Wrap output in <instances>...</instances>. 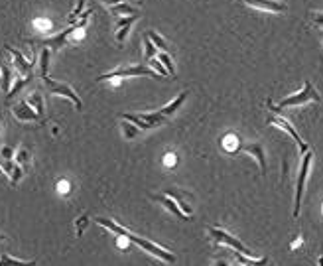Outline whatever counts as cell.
Masks as SVG:
<instances>
[{
    "mask_svg": "<svg viewBox=\"0 0 323 266\" xmlns=\"http://www.w3.org/2000/svg\"><path fill=\"white\" fill-rule=\"evenodd\" d=\"M97 223H99L101 227H105L107 231H110V233H114V235H118V237H124L126 241L138 245L142 251L154 255L156 259H160V261H163V263H167V265H173V263H175V255H173V253H169L167 249H162V247H158L156 243H152V241H148V239H142V237L130 233L128 229H124L122 225L110 221V219H107V217H97Z\"/></svg>",
    "mask_w": 323,
    "mask_h": 266,
    "instance_id": "6da1fadb",
    "label": "cell"
},
{
    "mask_svg": "<svg viewBox=\"0 0 323 266\" xmlns=\"http://www.w3.org/2000/svg\"><path fill=\"white\" fill-rule=\"evenodd\" d=\"M308 101H320V95H318V91L314 89V85L310 83V81H306V85H304V89L300 91V93H296V95H292V97H288V99H284V101H280L278 105H274L272 101H270V110H274V112H280L282 108H286V106H296V105H304V103H308Z\"/></svg>",
    "mask_w": 323,
    "mask_h": 266,
    "instance_id": "7a4b0ae2",
    "label": "cell"
},
{
    "mask_svg": "<svg viewBox=\"0 0 323 266\" xmlns=\"http://www.w3.org/2000/svg\"><path fill=\"white\" fill-rule=\"evenodd\" d=\"M312 152L308 150L304 154L302 160V168H300V174H298V179H296V199H294V217L300 215L302 209V195H304V187H306V181H308V174H310V166H312Z\"/></svg>",
    "mask_w": 323,
    "mask_h": 266,
    "instance_id": "3957f363",
    "label": "cell"
},
{
    "mask_svg": "<svg viewBox=\"0 0 323 266\" xmlns=\"http://www.w3.org/2000/svg\"><path fill=\"white\" fill-rule=\"evenodd\" d=\"M207 233H209V237H213L217 243H221V245H227V247H231V249H235V251H239V253H242V255H246V257H254L256 253H252L246 245H242L239 239H235L231 233H227L225 229H219V227H209L207 229Z\"/></svg>",
    "mask_w": 323,
    "mask_h": 266,
    "instance_id": "277c9868",
    "label": "cell"
},
{
    "mask_svg": "<svg viewBox=\"0 0 323 266\" xmlns=\"http://www.w3.org/2000/svg\"><path fill=\"white\" fill-rule=\"evenodd\" d=\"M138 75H148V77H156V79L162 77L160 73H156L148 65H134V67H128V69H114V71L103 73V75L97 77V81H107V79H116V77H138Z\"/></svg>",
    "mask_w": 323,
    "mask_h": 266,
    "instance_id": "5b68a950",
    "label": "cell"
},
{
    "mask_svg": "<svg viewBox=\"0 0 323 266\" xmlns=\"http://www.w3.org/2000/svg\"><path fill=\"white\" fill-rule=\"evenodd\" d=\"M122 118L132 122V124H136L142 130H150V128H156V126H160L163 122H167V118L162 114L160 110L158 112H150V114H122Z\"/></svg>",
    "mask_w": 323,
    "mask_h": 266,
    "instance_id": "8992f818",
    "label": "cell"
},
{
    "mask_svg": "<svg viewBox=\"0 0 323 266\" xmlns=\"http://www.w3.org/2000/svg\"><path fill=\"white\" fill-rule=\"evenodd\" d=\"M44 83H46V87L54 93V95H59V97H67L73 105H75V108L77 110H81L83 108V103H81V99L75 95V91L69 87V85H65V83H57V81H54V79H50V77H44Z\"/></svg>",
    "mask_w": 323,
    "mask_h": 266,
    "instance_id": "52a82bcc",
    "label": "cell"
},
{
    "mask_svg": "<svg viewBox=\"0 0 323 266\" xmlns=\"http://www.w3.org/2000/svg\"><path fill=\"white\" fill-rule=\"evenodd\" d=\"M268 122H270V124H276V126H280L282 130H286V132H288V134L294 138V142L298 144V150H300L302 154H306V152L310 150V146H308V144H306V142L300 138V134L294 130V126H292V124H290L286 118H282V116H276V114H274V116H270V118H268Z\"/></svg>",
    "mask_w": 323,
    "mask_h": 266,
    "instance_id": "ba28073f",
    "label": "cell"
},
{
    "mask_svg": "<svg viewBox=\"0 0 323 266\" xmlns=\"http://www.w3.org/2000/svg\"><path fill=\"white\" fill-rule=\"evenodd\" d=\"M0 168L8 174V177H10V185H16L20 179H22V174H24V170H22V166L18 164V162H14V160H2L0 158Z\"/></svg>",
    "mask_w": 323,
    "mask_h": 266,
    "instance_id": "9c48e42d",
    "label": "cell"
},
{
    "mask_svg": "<svg viewBox=\"0 0 323 266\" xmlns=\"http://www.w3.org/2000/svg\"><path fill=\"white\" fill-rule=\"evenodd\" d=\"M14 116L18 118V120H28V122H36L38 118H40V114L32 108V106L28 105V103H20V105L14 106Z\"/></svg>",
    "mask_w": 323,
    "mask_h": 266,
    "instance_id": "30bf717a",
    "label": "cell"
},
{
    "mask_svg": "<svg viewBox=\"0 0 323 266\" xmlns=\"http://www.w3.org/2000/svg\"><path fill=\"white\" fill-rule=\"evenodd\" d=\"M154 199H156V201H160L162 205H163V207H165V209H167V211H169V213H173V215H177V217H179L181 221H189V217H187L185 213H183V211H181V209H179V205H177V203H175V201H173V199H171L169 195H165V193H162V195H154Z\"/></svg>",
    "mask_w": 323,
    "mask_h": 266,
    "instance_id": "8fae6325",
    "label": "cell"
},
{
    "mask_svg": "<svg viewBox=\"0 0 323 266\" xmlns=\"http://www.w3.org/2000/svg\"><path fill=\"white\" fill-rule=\"evenodd\" d=\"M165 195H169V197H171V199H173V201L179 205V209L185 213L187 217L193 213V207H191V205L185 201V199H189V193H181L179 189H177V191H175V189H167V191H165Z\"/></svg>",
    "mask_w": 323,
    "mask_h": 266,
    "instance_id": "7c38bea8",
    "label": "cell"
},
{
    "mask_svg": "<svg viewBox=\"0 0 323 266\" xmlns=\"http://www.w3.org/2000/svg\"><path fill=\"white\" fill-rule=\"evenodd\" d=\"M138 20V14L136 16H128V18H118L116 20V40L118 42H124V38L128 36L130 32V26Z\"/></svg>",
    "mask_w": 323,
    "mask_h": 266,
    "instance_id": "4fadbf2b",
    "label": "cell"
},
{
    "mask_svg": "<svg viewBox=\"0 0 323 266\" xmlns=\"http://www.w3.org/2000/svg\"><path fill=\"white\" fill-rule=\"evenodd\" d=\"M248 6H254V8H262V10H268V12H284L286 6L282 2H276V0H244Z\"/></svg>",
    "mask_w": 323,
    "mask_h": 266,
    "instance_id": "5bb4252c",
    "label": "cell"
},
{
    "mask_svg": "<svg viewBox=\"0 0 323 266\" xmlns=\"http://www.w3.org/2000/svg\"><path fill=\"white\" fill-rule=\"evenodd\" d=\"M244 150H246L250 156H254V158L258 160L262 174H266V158H264V148H262V144H260V142H252V144H246Z\"/></svg>",
    "mask_w": 323,
    "mask_h": 266,
    "instance_id": "9a60e30c",
    "label": "cell"
},
{
    "mask_svg": "<svg viewBox=\"0 0 323 266\" xmlns=\"http://www.w3.org/2000/svg\"><path fill=\"white\" fill-rule=\"evenodd\" d=\"M8 52L12 53V57H14V65L22 71V73H26V75H30L32 73V69H34V63H30V61H26V57L22 55V53L18 52V50H14V48H6Z\"/></svg>",
    "mask_w": 323,
    "mask_h": 266,
    "instance_id": "2e32d148",
    "label": "cell"
},
{
    "mask_svg": "<svg viewBox=\"0 0 323 266\" xmlns=\"http://www.w3.org/2000/svg\"><path fill=\"white\" fill-rule=\"evenodd\" d=\"M233 257H235V261L239 263L241 266H266L270 263L268 257H262V259H250V257H246V255H242V253H233Z\"/></svg>",
    "mask_w": 323,
    "mask_h": 266,
    "instance_id": "e0dca14e",
    "label": "cell"
},
{
    "mask_svg": "<svg viewBox=\"0 0 323 266\" xmlns=\"http://www.w3.org/2000/svg\"><path fill=\"white\" fill-rule=\"evenodd\" d=\"M185 99H187V91H183V93H181V95H179L177 99H173V101H171L169 105H165V106H163V108H162L160 112H162V114H163V116H165V118H169V116H173V114H175V112H177V110L181 108V105L185 103Z\"/></svg>",
    "mask_w": 323,
    "mask_h": 266,
    "instance_id": "ac0fdd59",
    "label": "cell"
},
{
    "mask_svg": "<svg viewBox=\"0 0 323 266\" xmlns=\"http://www.w3.org/2000/svg\"><path fill=\"white\" fill-rule=\"evenodd\" d=\"M0 266H36V261H20V259H12L10 255H2Z\"/></svg>",
    "mask_w": 323,
    "mask_h": 266,
    "instance_id": "d6986e66",
    "label": "cell"
},
{
    "mask_svg": "<svg viewBox=\"0 0 323 266\" xmlns=\"http://www.w3.org/2000/svg\"><path fill=\"white\" fill-rule=\"evenodd\" d=\"M110 12L114 14V16H120V14H130V16H136L138 14V10L134 8V6H130V4H116V6H110Z\"/></svg>",
    "mask_w": 323,
    "mask_h": 266,
    "instance_id": "ffe728a7",
    "label": "cell"
},
{
    "mask_svg": "<svg viewBox=\"0 0 323 266\" xmlns=\"http://www.w3.org/2000/svg\"><path fill=\"white\" fill-rule=\"evenodd\" d=\"M0 73H2V81H0V89L4 91V93H8L10 91V83H12V71H10V67L8 65H0Z\"/></svg>",
    "mask_w": 323,
    "mask_h": 266,
    "instance_id": "44dd1931",
    "label": "cell"
},
{
    "mask_svg": "<svg viewBox=\"0 0 323 266\" xmlns=\"http://www.w3.org/2000/svg\"><path fill=\"white\" fill-rule=\"evenodd\" d=\"M28 81H30V75H26V77H22V79H18L16 83H14V87H10V91H8V95H6V99L10 101V99H14L20 91H22V87L24 85H28Z\"/></svg>",
    "mask_w": 323,
    "mask_h": 266,
    "instance_id": "7402d4cb",
    "label": "cell"
},
{
    "mask_svg": "<svg viewBox=\"0 0 323 266\" xmlns=\"http://www.w3.org/2000/svg\"><path fill=\"white\" fill-rule=\"evenodd\" d=\"M48 69H50V50L44 48L42 55H40V73H42V79L48 77Z\"/></svg>",
    "mask_w": 323,
    "mask_h": 266,
    "instance_id": "603a6c76",
    "label": "cell"
},
{
    "mask_svg": "<svg viewBox=\"0 0 323 266\" xmlns=\"http://www.w3.org/2000/svg\"><path fill=\"white\" fill-rule=\"evenodd\" d=\"M146 38H148V40H150V42H152V44H154V46H156L160 52H165V50H167V44H165V40H163L162 36H158L154 30H150Z\"/></svg>",
    "mask_w": 323,
    "mask_h": 266,
    "instance_id": "cb8c5ba5",
    "label": "cell"
},
{
    "mask_svg": "<svg viewBox=\"0 0 323 266\" xmlns=\"http://www.w3.org/2000/svg\"><path fill=\"white\" fill-rule=\"evenodd\" d=\"M87 2H89V0H79L77 8H75V10H73V12L67 16V22H69V24H75L77 20H81V12H83V8L87 6Z\"/></svg>",
    "mask_w": 323,
    "mask_h": 266,
    "instance_id": "d4e9b609",
    "label": "cell"
},
{
    "mask_svg": "<svg viewBox=\"0 0 323 266\" xmlns=\"http://www.w3.org/2000/svg\"><path fill=\"white\" fill-rule=\"evenodd\" d=\"M28 105L34 106V110L42 116L44 114V99H42V95H32V99L28 101Z\"/></svg>",
    "mask_w": 323,
    "mask_h": 266,
    "instance_id": "484cf974",
    "label": "cell"
},
{
    "mask_svg": "<svg viewBox=\"0 0 323 266\" xmlns=\"http://www.w3.org/2000/svg\"><path fill=\"white\" fill-rule=\"evenodd\" d=\"M160 61L163 63V67L167 69V73H169V75H175V65H173L171 57H169L165 52H160Z\"/></svg>",
    "mask_w": 323,
    "mask_h": 266,
    "instance_id": "4316f807",
    "label": "cell"
},
{
    "mask_svg": "<svg viewBox=\"0 0 323 266\" xmlns=\"http://www.w3.org/2000/svg\"><path fill=\"white\" fill-rule=\"evenodd\" d=\"M122 130H124V136H126V138H134V136H136V132H138V126L122 118Z\"/></svg>",
    "mask_w": 323,
    "mask_h": 266,
    "instance_id": "83f0119b",
    "label": "cell"
},
{
    "mask_svg": "<svg viewBox=\"0 0 323 266\" xmlns=\"http://www.w3.org/2000/svg\"><path fill=\"white\" fill-rule=\"evenodd\" d=\"M87 225H89V217H87V215H79V217L75 219V227H77V237H81V235H83V231L87 229Z\"/></svg>",
    "mask_w": 323,
    "mask_h": 266,
    "instance_id": "f1b7e54d",
    "label": "cell"
},
{
    "mask_svg": "<svg viewBox=\"0 0 323 266\" xmlns=\"http://www.w3.org/2000/svg\"><path fill=\"white\" fill-rule=\"evenodd\" d=\"M146 65H148V67H152L156 73H160L162 77H163V75H167V69L163 67V63H162L160 59H148V63H146Z\"/></svg>",
    "mask_w": 323,
    "mask_h": 266,
    "instance_id": "f546056e",
    "label": "cell"
},
{
    "mask_svg": "<svg viewBox=\"0 0 323 266\" xmlns=\"http://www.w3.org/2000/svg\"><path fill=\"white\" fill-rule=\"evenodd\" d=\"M144 48H146V52H144V57H146V59H152L154 53H156V50H158V48H156L148 38H144Z\"/></svg>",
    "mask_w": 323,
    "mask_h": 266,
    "instance_id": "4dcf8cb0",
    "label": "cell"
},
{
    "mask_svg": "<svg viewBox=\"0 0 323 266\" xmlns=\"http://www.w3.org/2000/svg\"><path fill=\"white\" fill-rule=\"evenodd\" d=\"M14 162H18L20 166H22V164H28V162H30V154H28V150H18L16 156H14Z\"/></svg>",
    "mask_w": 323,
    "mask_h": 266,
    "instance_id": "1f68e13d",
    "label": "cell"
},
{
    "mask_svg": "<svg viewBox=\"0 0 323 266\" xmlns=\"http://www.w3.org/2000/svg\"><path fill=\"white\" fill-rule=\"evenodd\" d=\"M0 156H2L4 160H12L14 158V150H12L10 146H4V148L0 150Z\"/></svg>",
    "mask_w": 323,
    "mask_h": 266,
    "instance_id": "d6a6232c",
    "label": "cell"
},
{
    "mask_svg": "<svg viewBox=\"0 0 323 266\" xmlns=\"http://www.w3.org/2000/svg\"><path fill=\"white\" fill-rule=\"evenodd\" d=\"M59 191H61V193H69V183L61 181V183H59Z\"/></svg>",
    "mask_w": 323,
    "mask_h": 266,
    "instance_id": "836d02e7",
    "label": "cell"
},
{
    "mask_svg": "<svg viewBox=\"0 0 323 266\" xmlns=\"http://www.w3.org/2000/svg\"><path fill=\"white\" fill-rule=\"evenodd\" d=\"M101 2H105L108 6H116V4H122L124 0H101Z\"/></svg>",
    "mask_w": 323,
    "mask_h": 266,
    "instance_id": "e575fe53",
    "label": "cell"
},
{
    "mask_svg": "<svg viewBox=\"0 0 323 266\" xmlns=\"http://www.w3.org/2000/svg\"><path fill=\"white\" fill-rule=\"evenodd\" d=\"M314 20H316V24H320V26H322V24H323V14H318Z\"/></svg>",
    "mask_w": 323,
    "mask_h": 266,
    "instance_id": "d590c367",
    "label": "cell"
},
{
    "mask_svg": "<svg viewBox=\"0 0 323 266\" xmlns=\"http://www.w3.org/2000/svg\"><path fill=\"white\" fill-rule=\"evenodd\" d=\"M0 63H2V53H0ZM0 81H2V73H0Z\"/></svg>",
    "mask_w": 323,
    "mask_h": 266,
    "instance_id": "8d00e7d4",
    "label": "cell"
},
{
    "mask_svg": "<svg viewBox=\"0 0 323 266\" xmlns=\"http://www.w3.org/2000/svg\"><path fill=\"white\" fill-rule=\"evenodd\" d=\"M0 124H2V118H0Z\"/></svg>",
    "mask_w": 323,
    "mask_h": 266,
    "instance_id": "74e56055",
    "label": "cell"
}]
</instances>
